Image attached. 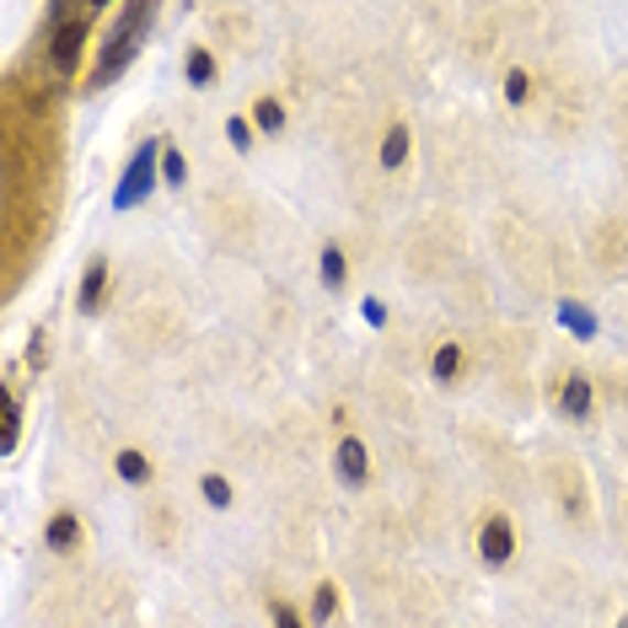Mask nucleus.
Here are the masks:
<instances>
[{
	"mask_svg": "<svg viewBox=\"0 0 628 628\" xmlns=\"http://www.w3.org/2000/svg\"><path fill=\"white\" fill-rule=\"evenodd\" d=\"M156 6H124L119 11V22H113V33L102 39V54H97V65H91V76H86V91H102V86H113L124 76L129 65L140 59V48H145V33L156 28Z\"/></svg>",
	"mask_w": 628,
	"mask_h": 628,
	"instance_id": "1",
	"label": "nucleus"
},
{
	"mask_svg": "<svg viewBox=\"0 0 628 628\" xmlns=\"http://www.w3.org/2000/svg\"><path fill=\"white\" fill-rule=\"evenodd\" d=\"M156 183H162V140H140L129 167L113 183V209H140L156 194Z\"/></svg>",
	"mask_w": 628,
	"mask_h": 628,
	"instance_id": "2",
	"label": "nucleus"
},
{
	"mask_svg": "<svg viewBox=\"0 0 628 628\" xmlns=\"http://www.w3.org/2000/svg\"><path fill=\"white\" fill-rule=\"evenodd\" d=\"M86 22H91V6H54V11H48V28H54V39H48V59H54L59 76H76V71H82Z\"/></svg>",
	"mask_w": 628,
	"mask_h": 628,
	"instance_id": "3",
	"label": "nucleus"
},
{
	"mask_svg": "<svg viewBox=\"0 0 628 628\" xmlns=\"http://www.w3.org/2000/svg\"><path fill=\"white\" fill-rule=\"evenodd\" d=\"M478 559H484V570H510L516 564V548H521V532H516V521H510V510H489L484 521H478Z\"/></svg>",
	"mask_w": 628,
	"mask_h": 628,
	"instance_id": "4",
	"label": "nucleus"
},
{
	"mask_svg": "<svg viewBox=\"0 0 628 628\" xmlns=\"http://www.w3.org/2000/svg\"><path fill=\"white\" fill-rule=\"evenodd\" d=\"M334 478L344 489H366L371 484V446L355 430H344L334 441Z\"/></svg>",
	"mask_w": 628,
	"mask_h": 628,
	"instance_id": "5",
	"label": "nucleus"
},
{
	"mask_svg": "<svg viewBox=\"0 0 628 628\" xmlns=\"http://www.w3.org/2000/svg\"><path fill=\"white\" fill-rule=\"evenodd\" d=\"M43 548H48L54 559H76V553H86V521H82V510L59 505V510L43 521Z\"/></svg>",
	"mask_w": 628,
	"mask_h": 628,
	"instance_id": "6",
	"label": "nucleus"
},
{
	"mask_svg": "<svg viewBox=\"0 0 628 628\" xmlns=\"http://www.w3.org/2000/svg\"><path fill=\"white\" fill-rule=\"evenodd\" d=\"M553 409L570 419V424H591V419H596V377L570 371V377L553 387Z\"/></svg>",
	"mask_w": 628,
	"mask_h": 628,
	"instance_id": "7",
	"label": "nucleus"
},
{
	"mask_svg": "<svg viewBox=\"0 0 628 628\" xmlns=\"http://www.w3.org/2000/svg\"><path fill=\"white\" fill-rule=\"evenodd\" d=\"M108 285H113V263H108V252H91V263L76 280V317H97L108 306Z\"/></svg>",
	"mask_w": 628,
	"mask_h": 628,
	"instance_id": "8",
	"label": "nucleus"
},
{
	"mask_svg": "<svg viewBox=\"0 0 628 628\" xmlns=\"http://www.w3.org/2000/svg\"><path fill=\"white\" fill-rule=\"evenodd\" d=\"M409 156H414V129H409V119H387V129H381V140H377V167L403 172Z\"/></svg>",
	"mask_w": 628,
	"mask_h": 628,
	"instance_id": "9",
	"label": "nucleus"
},
{
	"mask_svg": "<svg viewBox=\"0 0 628 628\" xmlns=\"http://www.w3.org/2000/svg\"><path fill=\"white\" fill-rule=\"evenodd\" d=\"M183 82L194 86V91H209V86L220 82V54H215L209 43H188V54H183Z\"/></svg>",
	"mask_w": 628,
	"mask_h": 628,
	"instance_id": "10",
	"label": "nucleus"
},
{
	"mask_svg": "<svg viewBox=\"0 0 628 628\" xmlns=\"http://www.w3.org/2000/svg\"><path fill=\"white\" fill-rule=\"evenodd\" d=\"M248 119H252V129H258L263 140H280V134L291 129V113H285V97H274V91H263V97H252Z\"/></svg>",
	"mask_w": 628,
	"mask_h": 628,
	"instance_id": "11",
	"label": "nucleus"
},
{
	"mask_svg": "<svg viewBox=\"0 0 628 628\" xmlns=\"http://www.w3.org/2000/svg\"><path fill=\"white\" fill-rule=\"evenodd\" d=\"M462 366H467L462 338H441V344H435V355H430V381H435V387H457Z\"/></svg>",
	"mask_w": 628,
	"mask_h": 628,
	"instance_id": "12",
	"label": "nucleus"
},
{
	"mask_svg": "<svg viewBox=\"0 0 628 628\" xmlns=\"http://www.w3.org/2000/svg\"><path fill=\"white\" fill-rule=\"evenodd\" d=\"M113 478L129 484V489H145V484H156V462L145 457L140 446H119L113 452Z\"/></svg>",
	"mask_w": 628,
	"mask_h": 628,
	"instance_id": "13",
	"label": "nucleus"
},
{
	"mask_svg": "<svg viewBox=\"0 0 628 628\" xmlns=\"http://www.w3.org/2000/svg\"><path fill=\"white\" fill-rule=\"evenodd\" d=\"M317 280H323V291H334V295L349 291V252L338 248V242L317 248Z\"/></svg>",
	"mask_w": 628,
	"mask_h": 628,
	"instance_id": "14",
	"label": "nucleus"
},
{
	"mask_svg": "<svg viewBox=\"0 0 628 628\" xmlns=\"http://www.w3.org/2000/svg\"><path fill=\"white\" fill-rule=\"evenodd\" d=\"M338 607H344L338 581H317V586H312V607H306V618H312V628H328L338 618Z\"/></svg>",
	"mask_w": 628,
	"mask_h": 628,
	"instance_id": "15",
	"label": "nucleus"
},
{
	"mask_svg": "<svg viewBox=\"0 0 628 628\" xmlns=\"http://www.w3.org/2000/svg\"><path fill=\"white\" fill-rule=\"evenodd\" d=\"M22 441V398H17V381H6V419H0V457H11Z\"/></svg>",
	"mask_w": 628,
	"mask_h": 628,
	"instance_id": "16",
	"label": "nucleus"
},
{
	"mask_svg": "<svg viewBox=\"0 0 628 628\" xmlns=\"http://www.w3.org/2000/svg\"><path fill=\"white\" fill-rule=\"evenodd\" d=\"M199 495H205L209 510H231V505H237V489H231V478H226L220 467H205V473H199Z\"/></svg>",
	"mask_w": 628,
	"mask_h": 628,
	"instance_id": "17",
	"label": "nucleus"
},
{
	"mask_svg": "<svg viewBox=\"0 0 628 628\" xmlns=\"http://www.w3.org/2000/svg\"><path fill=\"white\" fill-rule=\"evenodd\" d=\"M532 91H538V76H532L527 65H510V71H505L500 97L510 102V108H527V102H532Z\"/></svg>",
	"mask_w": 628,
	"mask_h": 628,
	"instance_id": "18",
	"label": "nucleus"
},
{
	"mask_svg": "<svg viewBox=\"0 0 628 628\" xmlns=\"http://www.w3.org/2000/svg\"><path fill=\"white\" fill-rule=\"evenodd\" d=\"M162 183H167V188H183V183H188V156H183V145H177V140H162Z\"/></svg>",
	"mask_w": 628,
	"mask_h": 628,
	"instance_id": "19",
	"label": "nucleus"
},
{
	"mask_svg": "<svg viewBox=\"0 0 628 628\" xmlns=\"http://www.w3.org/2000/svg\"><path fill=\"white\" fill-rule=\"evenodd\" d=\"M553 317H559V323H564L575 338H596V317H591L586 306H575V301H559V306H553Z\"/></svg>",
	"mask_w": 628,
	"mask_h": 628,
	"instance_id": "20",
	"label": "nucleus"
},
{
	"mask_svg": "<svg viewBox=\"0 0 628 628\" xmlns=\"http://www.w3.org/2000/svg\"><path fill=\"white\" fill-rule=\"evenodd\" d=\"M269 628H312V618L295 607L291 596H269Z\"/></svg>",
	"mask_w": 628,
	"mask_h": 628,
	"instance_id": "21",
	"label": "nucleus"
},
{
	"mask_svg": "<svg viewBox=\"0 0 628 628\" xmlns=\"http://www.w3.org/2000/svg\"><path fill=\"white\" fill-rule=\"evenodd\" d=\"M48 355H54V344H48V328H33V334H28V349H22V366L39 377V371H48Z\"/></svg>",
	"mask_w": 628,
	"mask_h": 628,
	"instance_id": "22",
	"label": "nucleus"
},
{
	"mask_svg": "<svg viewBox=\"0 0 628 628\" xmlns=\"http://www.w3.org/2000/svg\"><path fill=\"white\" fill-rule=\"evenodd\" d=\"M226 140H231V151H237V156H252V140H258V129H252L248 113H231V119H226Z\"/></svg>",
	"mask_w": 628,
	"mask_h": 628,
	"instance_id": "23",
	"label": "nucleus"
},
{
	"mask_svg": "<svg viewBox=\"0 0 628 628\" xmlns=\"http://www.w3.org/2000/svg\"><path fill=\"white\" fill-rule=\"evenodd\" d=\"M366 323H371V328H381V323H387V306H377V301H366Z\"/></svg>",
	"mask_w": 628,
	"mask_h": 628,
	"instance_id": "24",
	"label": "nucleus"
},
{
	"mask_svg": "<svg viewBox=\"0 0 628 628\" xmlns=\"http://www.w3.org/2000/svg\"><path fill=\"white\" fill-rule=\"evenodd\" d=\"M618 628H628V613H624V618H618Z\"/></svg>",
	"mask_w": 628,
	"mask_h": 628,
	"instance_id": "25",
	"label": "nucleus"
}]
</instances>
